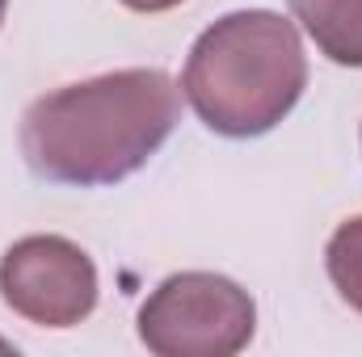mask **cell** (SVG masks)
<instances>
[{"instance_id": "cell-8", "label": "cell", "mask_w": 362, "mask_h": 357, "mask_svg": "<svg viewBox=\"0 0 362 357\" xmlns=\"http://www.w3.org/2000/svg\"><path fill=\"white\" fill-rule=\"evenodd\" d=\"M4 8H8V0H0V21H4Z\"/></svg>"}, {"instance_id": "cell-1", "label": "cell", "mask_w": 362, "mask_h": 357, "mask_svg": "<svg viewBox=\"0 0 362 357\" xmlns=\"http://www.w3.org/2000/svg\"><path fill=\"white\" fill-rule=\"evenodd\" d=\"M181 92L160 68H122L38 97L21 118V156L55 185H114L173 135Z\"/></svg>"}, {"instance_id": "cell-4", "label": "cell", "mask_w": 362, "mask_h": 357, "mask_svg": "<svg viewBox=\"0 0 362 357\" xmlns=\"http://www.w3.org/2000/svg\"><path fill=\"white\" fill-rule=\"evenodd\" d=\"M97 265L68 236H25L0 257V298L38 328H76L97 307Z\"/></svg>"}, {"instance_id": "cell-3", "label": "cell", "mask_w": 362, "mask_h": 357, "mask_svg": "<svg viewBox=\"0 0 362 357\" xmlns=\"http://www.w3.org/2000/svg\"><path fill=\"white\" fill-rule=\"evenodd\" d=\"M257 332L253 294L206 269L165 277L139 307V341L156 357H236Z\"/></svg>"}, {"instance_id": "cell-2", "label": "cell", "mask_w": 362, "mask_h": 357, "mask_svg": "<svg viewBox=\"0 0 362 357\" xmlns=\"http://www.w3.org/2000/svg\"><path fill=\"white\" fill-rule=\"evenodd\" d=\"M308 89V55L295 21L270 8L219 17L189 47L181 92L198 122L223 139L274 131Z\"/></svg>"}, {"instance_id": "cell-5", "label": "cell", "mask_w": 362, "mask_h": 357, "mask_svg": "<svg viewBox=\"0 0 362 357\" xmlns=\"http://www.w3.org/2000/svg\"><path fill=\"white\" fill-rule=\"evenodd\" d=\"M316 51L337 68H362V0H286Z\"/></svg>"}, {"instance_id": "cell-6", "label": "cell", "mask_w": 362, "mask_h": 357, "mask_svg": "<svg viewBox=\"0 0 362 357\" xmlns=\"http://www.w3.org/2000/svg\"><path fill=\"white\" fill-rule=\"evenodd\" d=\"M325 269H329V282L337 286V294L362 315V214L358 219H346L329 236Z\"/></svg>"}, {"instance_id": "cell-7", "label": "cell", "mask_w": 362, "mask_h": 357, "mask_svg": "<svg viewBox=\"0 0 362 357\" xmlns=\"http://www.w3.org/2000/svg\"><path fill=\"white\" fill-rule=\"evenodd\" d=\"M118 4H127L131 13H169V8H177L181 0H118Z\"/></svg>"}]
</instances>
